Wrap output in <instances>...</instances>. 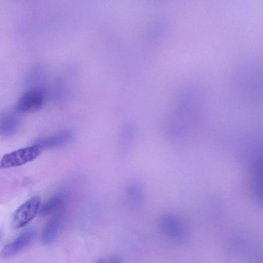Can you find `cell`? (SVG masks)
Returning <instances> with one entry per match:
<instances>
[{
	"label": "cell",
	"mask_w": 263,
	"mask_h": 263,
	"mask_svg": "<svg viewBox=\"0 0 263 263\" xmlns=\"http://www.w3.org/2000/svg\"><path fill=\"white\" fill-rule=\"evenodd\" d=\"M44 102L42 91L37 88H31L25 92L17 101L15 110L17 112H28L41 108Z\"/></svg>",
	"instance_id": "4"
},
{
	"label": "cell",
	"mask_w": 263,
	"mask_h": 263,
	"mask_svg": "<svg viewBox=\"0 0 263 263\" xmlns=\"http://www.w3.org/2000/svg\"><path fill=\"white\" fill-rule=\"evenodd\" d=\"M65 200V195L63 193H58L52 195L40 208V213L42 216L48 215L61 208Z\"/></svg>",
	"instance_id": "10"
},
{
	"label": "cell",
	"mask_w": 263,
	"mask_h": 263,
	"mask_svg": "<svg viewBox=\"0 0 263 263\" xmlns=\"http://www.w3.org/2000/svg\"><path fill=\"white\" fill-rule=\"evenodd\" d=\"M74 134L70 130H65L53 135L36 139L33 144L39 146L42 149L53 148L61 146L70 141Z\"/></svg>",
	"instance_id": "7"
},
{
	"label": "cell",
	"mask_w": 263,
	"mask_h": 263,
	"mask_svg": "<svg viewBox=\"0 0 263 263\" xmlns=\"http://www.w3.org/2000/svg\"><path fill=\"white\" fill-rule=\"evenodd\" d=\"M42 149L36 144L5 154L0 160V168L6 169L23 165L36 158Z\"/></svg>",
	"instance_id": "1"
},
{
	"label": "cell",
	"mask_w": 263,
	"mask_h": 263,
	"mask_svg": "<svg viewBox=\"0 0 263 263\" xmlns=\"http://www.w3.org/2000/svg\"><path fill=\"white\" fill-rule=\"evenodd\" d=\"M61 223V217L55 216L46 224L43 230L41 237L43 243L48 245L54 241L58 234Z\"/></svg>",
	"instance_id": "8"
},
{
	"label": "cell",
	"mask_w": 263,
	"mask_h": 263,
	"mask_svg": "<svg viewBox=\"0 0 263 263\" xmlns=\"http://www.w3.org/2000/svg\"><path fill=\"white\" fill-rule=\"evenodd\" d=\"M15 110H7L0 115V135L8 138L12 136L18 129L20 119Z\"/></svg>",
	"instance_id": "6"
},
{
	"label": "cell",
	"mask_w": 263,
	"mask_h": 263,
	"mask_svg": "<svg viewBox=\"0 0 263 263\" xmlns=\"http://www.w3.org/2000/svg\"><path fill=\"white\" fill-rule=\"evenodd\" d=\"M96 263H106L104 259H100L98 260Z\"/></svg>",
	"instance_id": "12"
},
{
	"label": "cell",
	"mask_w": 263,
	"mask_h": 263,
	"mask_svg": "<svg viewBox=\"0 0 263 263\" xmlns=\"http://www.w3.org/2000/svg\"><path fill=\"white\" fill-rule=\"evenodd\" d=\"M250 181L251 191L255 199L259 201L262 199V161L261 153L257 151L253 156L250 166Z\"/></svg>",
	"instance_id": "5"
},
{
	"label": "cell",
	"mask_w": 263,
	"mask_h": 263,
	"mask_svg": "<svg viewBox=\"0 0 263 263\" xmlns=\"http://www.w3.org/2000/svg\"><path fill=\"white\" fill-rule=\"evenodd\" d=\"M40 198L35 195L26 201L15 211L11 221L13 229H18L26 226L36 216L40 206Z\"/></svg>",
	"instance_id": "2"
},
{
	"label": "cell",
	"mask_w": 263,
	"mask_h": 263,
	"mask_svg": "<svg viewBox=\"0 0 263 263\" xmlns=\"http://www.w3.org/2000/svg\"><path fill=\"white\" fill-rule=\"evenodd\" d=\"M161 223L164 231L172 236L179 237L183 234V227L177 217L172 215L164 216Z\"/></svg>",
	"instance_id": "9"
},
{
	"label": "cell",
	"mask_w": 263,
	"mask_h": 263,
	"mask_svg": "<svg viewBox=\"0 0 263 263\" xmlns=\"http://www.w3.org/2000/svg\"><path fill=\"white\" fill-rule=\"evenodd\" d=\"M0 237H1V236H0Z\"/></svg>",
	"instance_id": "13"
},
{
	"label": "cell",
	"mask_w": 263,
	"mask_h": 263,
	"mask_svg": "<svg viewBox=\"0 0 263 263\" xmlns=\"http://www.w3.org/2000/svg\"><path fill=\"white\" fill-rule=\"evenodd\" d=\"M108 263H121L119 259L117 258H113Z\"/></svg>",
	"instance_id": "11"
},
{
	"label": "cell",
	"mask_w": 263,
	"mask_h": 263,
	"mask_svg": "<svg viewBox=\"0 0 263 263\" xmlns=\"http://www.w3.org/2000/svg\"><path fill=\"white\" fill-rule=\"evenodd\" d=\"M36 235V229L34 227L25 229L12 241L3 248L1 256L3 258H8L17 254L31 243Z\"/></svg>",
	"instance_id": "3"
}]
</instances>
